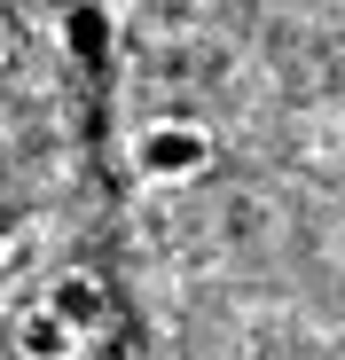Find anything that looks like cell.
Instances as JSON below:
<instances>
[{"instance_id": "277c9868", "label": "cell", "mask_w": 345, "mask_h": 360, "mask_svg": "<svg viewBox=\"0 0 345 360\" xmlns=\"http://www.w3.org/2000/svg\"><path fill=\"white\" fill-rule=\"evenodd\" d=\"M63 47L79 55V63H94V55L110 47V8L102 0H71L63 8Z\"/></svg>"}, {"instance_id": "7a4b0ae2", "label": "cell", "mask_w": 345, "mask_h": 360, "mask_svg": "<svg viewBox=\"0 0 345 360\" xmlns=\"http://www.w3.org/2000/svg\"><path fill=\"white\" fill-rule=\"evenodd\" d=\"M39 306H47V314H63L79 337H94V329L110 321V297H102V282H94V274H79V266H71V274H55Z\"/></svg>"}, {"instance_id": "3957f363", "label": "cell", "mask_w": 345, "mask_h": 360, "mask_svg": "<svg viewBox=\"0 0 345 360\" xmlns=\"http://www.w3.org/2000/svg\"><path fill=\"white\" fill-rule=\"evenodd\" d=\"M16 352H24V360H71V352H79V329H71L63 314L32 306V314H16Z\"/></svg>"}, {"instance_id": "6da1fadb", "label": "cell", "mask_w": 345, "mask_h": 360, "mask_svg": "<svg viewBox=\"0 0 345 360\" xmlns=\"http://www.w3.org/2000/svg\"><path fill=\"white\" fill-rule=\"evenodd\" d=\"M212 165V134L196 126V117H149L142 141H134V172L157 180V188H172V180H196Z\"/></svg>"}]
</instances>
